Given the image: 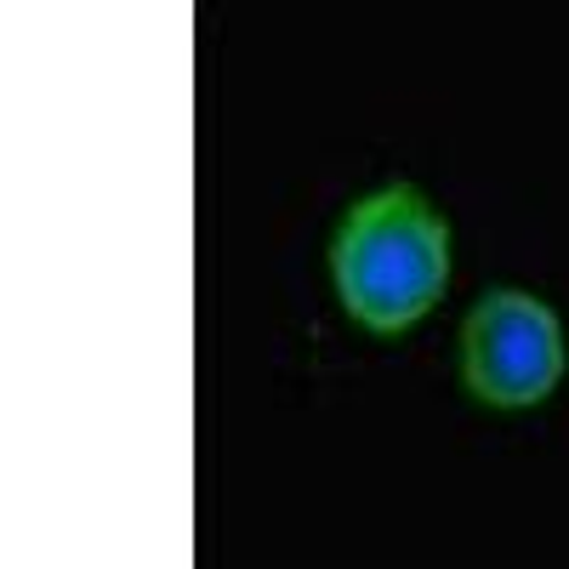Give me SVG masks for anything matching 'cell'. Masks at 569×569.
Here are the masks:
<instances>
[{"mask_svg":"<svg viewBox=\"0 0 569 569\" xmlns=\"http://www.w3.org/2000/svg\"><path fill=\"white\" fill-rule=\"evenodd\" d=\"M342 308L370 330H405L439 302L450 279V233L416 188L393 182L342 217L337 251Z\"/></svg>","mask_w":569,"mask_h":569,"instance_id":"obj_1","label":"cell"},{"mask_svg":"<svg viewBox=\"0 0 569 569\" xmlns=\"http://www.w3.org/2000/svg\"><path fill=\"white\" fill-rule=\"evenodd\" d=\"M461 376L485 405H541L563 376V337L552 308L525 291H490L461 325Z\"/></svg>","mask_w":569,"mask_h":569,"instance_id":"obj_2","label":"cell"}]
</instances>
